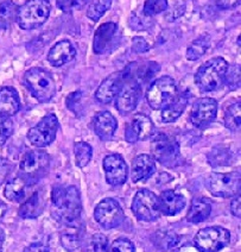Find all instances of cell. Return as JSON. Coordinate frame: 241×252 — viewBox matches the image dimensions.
<instances>
[{
  "mask_svg": "<svg viewBox=\"0 0 241 252\" xmlns=\"http://www.w3.org/2000/svg\"><path fill=\"white\" fill-rule=\"evenodd\" d=\"M82 201L76 186H56L51 193V216L64 226L80 225Z\"/></svg>",
  "mask_w": 241,
  "mask_h": 252,
  "instance_id": "1",
  "label": "cell"
},
{
  "mask_svg": "<svg viewBox=\"0 0 241 252\" xmlns=\"http://www.w3.org/2000/svg\"><path fill=\"white\" fill-rule=\"evenodd\" d=\"M23 81L37 101L49 102L55 96L57 91L55 80L48 70L43 68H30L25 71Z\"/></svg>",
  "mask_w": 241,
  "mask_h": 252,
  "instance_id": "2",
  "label": "cell"
},
{
  "mask_svg": "<svg viewBox=\"0 0 241 252\" xmlns=\"http://www.w3.org/2000/svg\"><path fill=\"white\" fill-rule=\"evenodd\" d=\"M228 63L223 57H214L203 63L195 74V84L202 92H214L222 87Z\"/></svg>",
  "mask_w": 241,
  "mask_h": 252,
  "instance_id": "3",
  "label": "cell"
},
{
  "mask_svg": "<svg viewBox=\"0 0 241 252\" xmlns=\"http://www.w3.org/2000/svg\"><path fill=\"white\" fill-rule=\"evenodd\" d=\"M50 156L42 150L28 151L19 164L21 177L29 186L34 185L49 173Z\"/></svg>",
  "mask_w": 241,
  "mask_h": 252,
  "instance_id": "4",
  "label": "cell"
},
{
  "mask_svg": "<svg viewBox=\"0 0 241 252\" xmlns=\"http://www.w3.org/2000/svg\"><path fill=\"white\" fill-rule=\"evenodd\" d=\"M50 2L48 0H28L18 7L16 21L23 30H33L48 21Z\"/></svg>",
  "mask_w": 241,
  "mask_h": 252,
  "instance_id": "5",
  "label": "cell"
},
{
  "mask_svg": "<svg viewBox=\"0 0 241 252\" xmlns=\"http://www.w3.org/2000/svg\"><path fill=\"white\" fill-rule=\"evenodd\" d=\"M176 82L170 76L154 80L146 92V101L153 110H163L179 95Z\"/></svg>",
  "mask_w": 241,
  "mask_h": 252,
  "instance_id": "6",
  "label": "cell"
},
{
  "mask_svg": "<svg viewBox=\"0 0 241 252\" xmlns=\"http://www.w3.org/2000/svg\"><path fill=\"white\" fill-rule=\"evenodd\" d=\"M151 153L153 159L168 168H175L181 162L180 145L177 140L166 133H157L152 136Z\"/></svg>",
  "mask_w": 241,
  "mask_h": 252,
  "instance_id": "7",
  "label": "cell"
},
{
  "mask_svg": "<svg viewBox=\"0 0 241 252\" xmlns=\"http://www.w3.org/2000/svg\"><path fill=\"white\" fill-rule=\"evenodd\" d=\"M206 188L217 197H234L240 195V171L211 173L206 179Z\"/></svg>",
  "mask_w": 241,
  "mask_h": 252,
  "instance_id": "8",
  "label": "cell"
},
{
  "mask_svg": "<svg viewBox=\"0 0 241 252\" xmlns=\"http://www.w3.org/2000/svg\"><path fill=\"white\" fill-rule=\"evenodd\" d=\"M231 243V233L220 226L205 227L197 232L194 244L201 252H219Z\"/></svg>",
  "mask_w": 241,
  "mask_h": 252,
  "instance_id": "9",
  "label": "cell"
},
{
  "mask_svg": "<svg viewBox=\"0 0 241 252\" xmlns=\"http://www.w3.org/2000/svg\"><path fill=\"white\" fill-rule=\"evenodd\" d=\"M132 212L140 221H154L160 216L158 196L149 189H140L134 195Z\"/></svg>",
  "mask_w": 241,
  "mask_h": 252,
  "instance_id": "10",
  "label": "cell"
},
{
  "mask_svg": "<svg viewBox=\"0 0 241 252\" xmlns=\"http://www.w3.org/2000/svg\"><path fill=\"white\" fill-rule=\"evenodd\" d=\"M59 127L60 124L57 117L54 113H49L29 130V142L36 148L48 147L55 140Z\"/></svg>",
  "mask_w": 241,
  "mask_h": 252,
  "instance_id": "11",
  "label": "cell"
},
{
  "mask_svg": "<svg viewBox=\"0 0 241 252\" xmlns=\"http://www.w3.org/2000/svg\"><path fill=\"white\" fill-rule=\"evenodd\" d=\"M96 222L105 230L119 227L125 220V213L120 203L112 197L101 200L94 211Z\"/></svg>",
  "mask_w": 241,
  "mask_h": 252,
  "instance_id": "12",
  "label": "cell"
},
{
  "mask_svg": "<svg viewBox=\"0 0 241 252\" xmlns=\"http://www.w3.org/2000/svg\"><path fill=\"white\" fill-rule=\"evenodd\" d=\"M120 41L121 35L116 23H103L94 33L93 50L96 55H108L118 49Z\"/></svg>",
  "mask_w": 241,
  "mask_h": 252,
  "instance_id": "13",
  "label": "cell"
},
{
  "mask_svg": "<svg viewBox=\"0 0 241 252\" xmlns=\"http://www.w3.org/2000/svg\"><path fill=\"white\" fill-rule=\"evenodd\" d=\"M124 84L116 98V107L118 112L122 116H127L136 110L140 98V84L136 79L126 75L122 71Z\"/></svg>",
  "mask_w": 241,
  "mask_h": 252,
  "instance_id": "14",
  "label": "cell"
},
{
  "mask_svg": "<svg viewBox=\"0 0 241 252\" xmlns=\"http://www.w3.org/2000/svg\"><path fill=\"white\" fill-rule=\"evenodd\" d=\"M102 167L103 171H105L106 181L108 185L117 187V186L124 185L127 181L128 168L125 159L120 155H107L103 158Z\"/></svg>",
  "mask_w": 241,
  "mask_h": 252,
  "instance_id": "15",
  "label": "cell"
},
{
  "mask_svg": "<svg viewBox=\"0 0 241 252\" xmlns=\"http://www.w3.org/2000/svg\"><path fill=\"white\" fill-rule=\"evenodd\" d=\"M217 116V102L213 98H201L194 102L190 120L195 127L203 128L214 122Z\"/></svg>",
  "mask_w": 241,
  "mask_h": 252,
  "instance_id": "16",
  "label": "cell"
},
{
  "mask_svg": "<svg viewBox=\"0 0 241 252\" xmlns=\"http://www.w3.org/2000/svg\"><path fill=\"white\" fill-rule=\"evenodd\" d=\"M154 125L146 114L138 113L133 117L125 131V138L127 142L136 143L138 140H145L153 136Z\"/></svg>",
  "mask_w": 241,
  "mask_h": 252,
  "instance_id": "17",
  "label": "cell"
},
{
  "mask_svg": "<svg viewBox=\"0 0 241 252\" xmlns=\"http://www.w3.org/2000/svg\"><path fill=\"white\" fill-rule=\"evenodd\" d=\"M124 84V76L122 71L111 74L101 82L95 92V99L100 104H110L117 98L118 93L121 90Z\"/></svg>",
  "mask_w": 241,
  "mask_h": 252,
  "instance_id": "18",
  "label": "cell"
},
{
  "mask_svg": "<svg viewBox=\"0 0 241 252\" xmlns=\"http://www.w3.org/2000/svg\"><path fill=\"white\" fill-rule=\"evenodd\" d=\"M76 56V49L73 43L67 39L57 42L48 54V61L54 67H62L65 63L73 61Z\"/></svg>",
  "mask_w": 241,
  "mask_h": 252,
  "instance_id": "19",
  "label": "cell"
},
{
  "mask_svg": "<svg viewBox=\"0 0 241 252\" xmlns=\"http://www.w3.org/2000/svg\"><path fill=\"white\" fill-rule=\"evenodd\" d=\"M94 132L101 140H110L113 138L118 128V122L114 116L108 111H101L96 113L93 119Z\"/></svg>",
  "mask_w": 241,
  "mask_h": 252,
  "instance_id": "20",
  "label": "cell"
},
{
  "mask_svg": "<svg viewBox=\"0 0 241 252\" xmlns=\"http://www.w3.org/2000/svg\"><path fill=\"white\" fill-rule=\"evenodd\" d=\"M158 202L160 213L171 217L179 214L184 208L186 200L183 195L169 189V190L162 191V194L158 197Z\"/></svg>",
  "mask_w": 241,
  "mask_h": 252,
  "instance_id": "21",
  "label": "cell"
},
{
  "mask_svg": "<svg viewBox=\"0 0 241 252\" xmlns=\"http://www.w3.org/2000/svg\"><path fill=\"white\" fill-rule=\"evenodd\" d=\"M156 171V162L150 155H138L132 162V181H145Z\"/></svg>",
  "mask_w": 241,
  "mask_h": 252,
  "instance_id": "22",
  "label": "cell"
},
{
  "mask_svg": "<svg viewBox=\"0 0 241 252\" xmlns=\"http://www.w3.org/2000/svg\"><path fill=\"white\" fill-rule=\"evenodd\" d=\"M21 110V99L13 87H2L0 90V116L11 118Z\"/></svg>",
  "mask_w": 241,
  "mask_h": 252,
  "instance_id": "23",
  "label": "cell"
},
{
  "mask_svg": "<svg viewBox=\"0 0 241 252\" xmlns=\"http://www.w3.org/2000/svg\"><path fill=\"white\" fill-rule=\"evenodd\" d=\"M44 199L41 195L39 191H34L32 195H30L22 202L21 207H19L18 214L23 219H34L38 218L44 211Z\"/></svg>",
  "mask_w": 241,
  "mask_h": 252,
  "instance_id": "24",
  "label": "cell"
},
{
  "mask_svg": "<svg viewBox=\"0 0 241 252\" xmlns=\"http://www.w3.org/2000/svg\"><path fill=\"white\" fill-rule=\"evenodd\" d=\"M211 213V205L205 197H197L191 202L190 208H189L188 214H186V220L191 224H200V222L206 221Z\"/></svg>",
  "mask_w": 241,
  "mask_h": 252,
  "instance_id": "25",
  "label": "cell"
},
{
  "mask_svg": "<svg viewBox=\"0 0 241 252\" xmlns=\"http://www.w3.org/2000/svg\"><path fill=\"white\" fill-rule=\"evenodd\" d=\"M188 95L186 93H179V95L175 98L165 108L162 110V120L164 123H174L182 116L188 105Z\"/></svg>",
  "mask_w": 241,
  "mask_h": 252,
  "instance_id": "26",
  "label": "cell"
},
{
  "mask_svg": "<svg viewBox=\"0 0 241 252\" xmlns=\"http://www.w3.org/2000/svg\"><path fill=\"white\" fill-rule=\"evenodd\" d=\"M28 183L22 179L21 176L11 180L6 183L4 189V195L7 200L12 202H24L27 200Z\"/></svg>",
  "mask_w": 241,
  "mask_h": 252,
  "instance_id": "27",
  "label": "cell"
},
{
  "mask_svg": "<svg viewBox=\"0 0 241 252\" xmlns=\"http://www.w3.org/2000/svg\"><path fill=\"white\" fill-rule=\"evenodd\" d=\"M18 6L12 0H2L0 2V31H6L10 29L17 18Z\"/></svg>",
  "mask_w": 241,
  "mask_h": 252,
  "instance_id": "28",
  "label": "cell"
},
{
  "mask_svg": "<svg viewBox=\"0 0 241 252\" xmlns=\"http://www.w3.org/2000/svg\"><path fill=\"white\" fill-rule=\"evenodd\" d=\"M241 104L239 101L234 102L231 106H228L227 110L225 111V126L228 130L238 132L240 130V122H241Z\"/></svg>",
  "mask_w": 241,
  "mask_h": 252,
  "instance_id": "29",
  "label": "cell"
},
{
  "mask_svg": "<svg viewBox=\"0 0 241 252\" xmlns=\"http://www.w3.org/2000/svg\"><path fill=\"white\" fill-rule=\"evenodd\" d=\"M209 47H211V38L208 36L205 35L199 37L189 45L188 50H186V59L189 61H196L205 55Z\"/></svg>",
  "mask_w": 241,
  "mask_h": 252,
  "instance_id": "30",
  "label": "cell"
},
{
  "mask_svg": "<svg viewBox=\"0 0 241 252\" xmlns=\"http://www.w3.org/2000/svg\"><path fill=\"white\" fill-rule=\"evenodd\" d=\"M79 226H65L68 228L67 232L61 236V243L62 245L64 246V249H67L68 251L74 252L77 249L80 248V244H81V239H80L79 234Z\"/></svg>",
  "mask_w": 241,
  "mask_h": 252,
  "instance_id": "31",
  "label": "cell"
},
{
  "mask_svg": "<svg viewBox=\"0 0 241 252\" xmlns=\"http://www.w3.org/2000/svg\"><path fill=\"white\" fill-rule=\"evenodd\" d=\"M74 154H75V162L79 168H85L90 162L93 156V149L88 143L76 142L74 144Z\"/></svg>",
  "mask_w": 241,
  "mask_h": 252,
  "instance_id": "32",
  "label": "cell"
},
{
  "mask_svg": "<svg viewBox=\"0 0 241 252\" xmlns=\"http://www.w3.org/2000/svg\"><path fill=\"white\" fill-rule=\"evenodd\" d=\"M111 6L112 0H93L87 8V17L93 22H97Z\"/></svg>",
  "mask_w": 241,
  "mask_h": 252,
  "instance_id": "33",
  "label": "cell"
},
{
  "mask_svg": "<svg viewBox=\"0 0 241 252\" xmlns=\"http://www.w3.org/2000/svg\"><path fill=\"white\" fill-rule=\"evenodd\" d=\"M208 162L214 168L221 167V165H227L231 163V151L223 148H215L208 155Z\"/></svg>",
  "mask_w": 241,
  "mask_h": 252,
  "instance_id": "34",
  "label": "cell"
},
{
  "mask_svg": "<svg viewBox=\"0 0 241 252\" xmlns=\"http://www.w3.org/2000/svg\"><path fill=\"white\" fill-rule=\"evenodd\" d=\"M87 252H108V239L101 233L94 234L87 244Z\"/></svg>",
  "mask_w": 241,
  "mask_h": 252,
  "instance_id": "35",
  "label": "cell"
},
{
  "mask_svg": "<svg viewBox=\"0 0 241 252\" xmlns=\"http://www.w3.org/2000/svg\"><path fill=\"white\" fill-rule=\"evenodd\" d=\"M166 8H168V0H146L143 11L146 17H152L164 12Z\"/></svg>",
  "mask_w": 241,
  "mask_h": 252,
  "instance_id": "36",
  "label": "cell"
},
{
  "mask_svg": "<svg viewBox=\"0 0 241 252\" xmlns=\"http://www.w3.org/2000/svg\"><path fill=\"white\" fill-rule=\"evenodd\" d=\"M90 0H56V5L62 12L70 13L73 11L82 10Z\"/></svg>",
  "mask_w": 241,
  "mask_h": 252,
  "instance_id": "37",
  "label": "cell"
},
{
  "mask_svg": "<svg viewBox=\"0 0 241 252\" xmlns=\"http://www.w3.org/2000/svg\"><path fill=\"white\" fill-rule=\"evenodd\" d=\"M225 82L231 90H237L240 87V65L233 64L227 68L225 75Z\"/></svg>",
  "mask_w": 241,
  "mask_h": 252,
  "instance_id": "38",
  "label": "cell"
},
{
  "mask_svg": "<svg viewBox=\"0 0 241 252\" xmlns=\"http://www.w3.org/2000/svg\"><path fill=\"white\" fill-rule=\"evenodd\" d=\"M13 133V124L10 118L0 116V147L6 143L10 138L11 134Z\"/></svg>",
  "mask_w": 241,
  "mask_h": 252,
  "instance_id": "39",
  "label": "cell"
},
{
  "mask_svg": "<svg viewBox=\"0 0 241 252\" xmlns=\"http://www.w3.org/2000/svg\"><path fill=\"white\" fill-rule=\"evenodd\" d=\"M108 252H134V245L132 244L131 240L119 238L114 240Z\"/></svg>",
  "mask_w": 241,
  "mask_h": 252,
  "instance_id": "40",
  "label": "cell"
},
{
  "mask_svg": "<svg viewBox=\"0 0 241 252\" xmlns=\"http://www.w3.org/2000/svg\"><path fill=\"white\" fill-rule=\"evenodd\" d=\"M81 96L82 93L80 91H77L71 93L67 98V107L75 114L79 112V107L81 105Z\"/></svg>",
  "mask_w": 241,
  "mask_h": 252,
  "instance_id": "41",
  "label": "cell"
},
{
  "mask_svg": "<svg viewBox=\"0 0 241 252\" xmlns=\"http://www.w3.org/2000/svg\"><path fill=\"white\" fill-rule=\"evenodd\" d=\"M132 45H133V50L138 54H143L150 50V45L143 37H134L132 39Z\"/></svg>",
  "mask_w": 241,
  "mask_h": 252,
  "instance_id": "42",
  "label": "cell"
},
{
  "mask_svg": "<svg viewBox=\"0 0 241 252\" xmlns=\"http://www.w3.org/2000/svg\"><path fill=\"white\" fill-rule=\"evenodd\" d=\"M24 252H50V249L41 243H33L25 249Z\"/></svg>",
  "mask_w": 241,
  "mask_h": 252,
  "instance_id": "43",
  "label": "cell"
},
{
  "mask_svg": "<svg viewBox=\"0 0 241 252\" xmlns=\"http://www.w3.org/2000/svg\"><path fill=\"white\" fill-rule=\"evenodd\" d=\"M231 212L234 217L240 218V195L234 196L231 202Z\"/></svg>",
  "mask_w": 241,
  "mask_h": 252,
  "instance_id": "44",
  "label": "cell"
},
{
  "mask_svg": "<svg viewBox=\"0 0 241 252\" xmlns=\"http://www.w3.org/2000/svg\"><path fill=\"white\" fill-rule=\"evenodd\" d=\"M217 5L221 8H234L240 5V0H217Z\"/></svg>",
  "mask_w": 241,
  "mask_h": 252,
  "instance_id": "45",
  "label": "cell"
},
{
  "mask_svg": "<svg viewBox=\"0 0 241 252\" xmlns=\"http://www.w3.org/2000/svg\"><path fill=\"white\" fill-rule=\"evenodd\" d=\"M4 242H5V232L0 227V252L2 251V246H4Z\"/></svg>",
  "mask_w": 241,
  "mask_h": 252,
  "instance_id": "46",
  "label": "cell"
}]
</instances>
